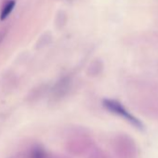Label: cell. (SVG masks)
<instances>
[{
	"label": "cell",
	"instance_id": "cell-1",
	"mask_svg": "<svg viewBox=\"0 0 158 158\" xmlns=\"http://www.w3.org/2000/svg\"><path fill=\"white\" fill-rule=\"evenodd\" d=\"M102 105L104 108H106L109 112L124 118L126 121H127L128 123H130L132 126H134L135 127L143 130L144 129V126L142 124V122L140 120H139L136 116H134L131 113H129L124 106L122 103H120L119 102L115 101V100H111V99H104L102 101Z\"/></svg>",
	"mask_w": 158,
	"mask_h": 158
},
{
	"label": "cell",
	"instance_id": "cell-2",
	"mask_svg": "<svg viewBox=\"0 0 158 158\" xmlns=\"http://www.w3.org/2000/svg\"><path fill=\"white\" fill-rule=\"evenodd\" d=\"M15 5H16L15 0H9L2 8L1 12H0V21H5L10 16V14L13 11L15 8Z\"/></svg>",
	"mask_w": 158,
	"mask_h": 158
},
{
	"label": "cell",
	"instance_id": "cell-3",
	"mask_svg": "<svg viewBox=\"0 0 158 158\" xmlns=\"http://www.w3.org/2000/svg\"><path fill=\"white\" fill-rule=\"evenodd\" d=\"M6 35H7V31L6 30H1V31H0V44H1L4 41L5 37H6Z\"/></svg>",
	"mask_w": 158,
	"mask_h": 158
}]
</instances>
